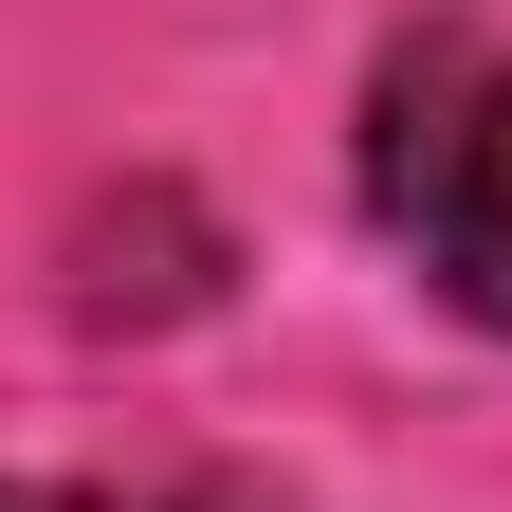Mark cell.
<instances>
[{
  "label": "cell",
  "mask_w": 512,
  "mask_h": 512,
  "mask_svg": "<svg viewBox=\"0 0 512 512\" xmlns=\"http://www.w3.org/2000/svg\"><path fill=\"white\" fill-rule=\"evenodd\" d=\"M366 220L512 348V37H403L366 92Z\"/></svg>",
  "instance_id": "obj_1"
},
{
  "label": "cell",
  "mask_w": 512,
  "mask_h": 512,
  "mask_svg": "<svg viewBox=\"0 0 512 512\" xmlns=\"http://www.w3.org/2000/svg\"><path fill=\"white\" fill-rule=\"evenodd\" d=\"M55 512H256V494H202V476H165V494H55Z\"/></svg>",
  "instance_id": "obj_2"
},
{
  "label": "cell",
  "mask_w": 512,
  "mask_h": 512,
  "mask_svg": "<svg viewBox=\"0 0 512 512\" xmlns=\"http://www.w3.org/2000/svg\"><path fill=\"white\" fill-rule=\"evenodd\" d=\"M0 512H55V494H37V476H0Z\"/></svg>",
  "instance_id": "obj_3"
}]
</instances>
